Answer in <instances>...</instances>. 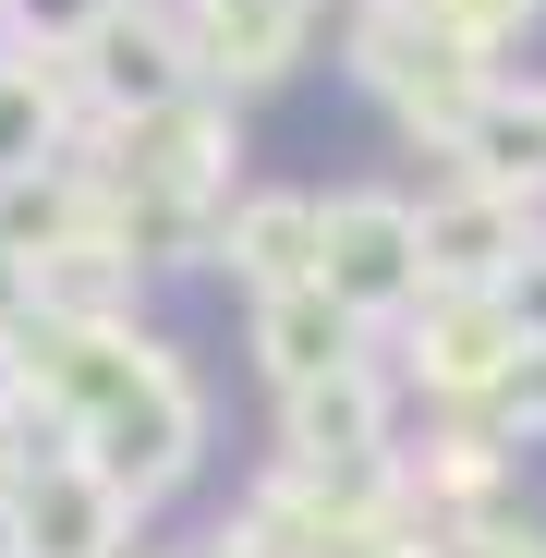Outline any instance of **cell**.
Returning <instances> with one entry per match:
<instances>
[{
    "instance_id": "cell-8",
    "label": "cell",
    "mask_w": 546,
    "mask_h": 558,
    "mask_svg": "<svg viewBox=\"0 0 546 558\" xmlns=\"http://www.w3.org/2000/svg\"><path fill=\"white\" fill-rule=\"evenodd\" d=\"M255 364H267V389H316L340 377V364H364V316L328 292V279H292V292H255Z\"/></svg>"
},
{
    "instance_id": "cell-3",
    "label": "cell",
    "mask_w": 546,
    "mask_h": 558,
    "mask_svg": "<svg viewBox=\"0 0 546 558\" xmlns=\"http://www.w3.org/2000/svg\"><path fill=\"white\" fill-rule=\"evenodd\" d=\"M522 364V316L498 292H425L413 304V377L437 401H498Z\"/></svg>"
},
{
    "instance_id": "cell-12",
    "label": "cell",
    "mask_w": 546,
    "mask_h": 558,
    "mask_svg": "<svg viewBox=\"0 0 546 558\" xmlns=\"http://www.w3.org/2000/svg\"><path fill=\"white\" fill-rule=\"evenodd\" d=\"M413 13H425L437 37H462V49H510V37L546 13V0H413Z\"/></svg>"
},
{
    "instance_id": "cell-11",
    "label": "cell",
    "mask_w": 546,
    "mask_h": 558,
    "mask_svg": "<svg viewBox=\"0 0 546 558\" xmlns=\"http://www.w3.org/2000/svg\"><path fill=\"white\" fill-rule=\"evenodd\" d=\"M49 122H61V98H49V73H37V61H0V182L49 158Z\"/></svg>"
},
{
    "instance_id": "cell-9",
    "label": "cell",
    "mask_w": 546,
    "mask_h": 558,
    "mask_svg": "<svg viewBox=\"0 0 546 558\" xmlns=\"http://www.w3.org/2000/svg\"><path fill=\"white\" fill-rule=\"evenodd\" d=\"M449 158H462V182H486V195H546V85H486V98L462 110V134H449Z\"/></svg>"
},
{
    "instance_id": "cell-1",
    "label": "cell",
    "mask_w": 546,
    "mask_h": 558,
    "mask_svg": "<svg viewBox=\"0 0 546 558\" xmlns=\"http://www.w3.org/2000/svg\"><path fill=\"white\" fill-rule=\"evenodd\" d=\"M316 279L377 328L425 304V207L401 195H316Z\"/></svg>"
},
{
    "instance_id": "cell-2",
    "label": "cell",
    "mask_w": 546,
    "mask_h": 558,
    "mask_svg": "<svg viewBox=\"0 0 546 558\" xmlns=\"http://www.w3.org/2000/svg\"><path fill=\"white\" fill-rule=\"evenodd\" d=\"M85 61V98H98L110 122H158V110H182L195 98V49H182V25L170 13H98V37L73 49Z\"/></svg>"
},
{
    "instance_id": "cell-13",
    "label": "cell",
    "mask_w": 546,
    "mask_h": 558,
    "mask_svg": "<svg viewBox=\"0 0 546 558\" xmlns=\"http://www.w3.org/2000/svg\"><path fill=\"white\" fill-rule=\"evenodd\" d=\"M98 13H110V0H13V25L49 37V49H85V37H98Z\"/></svg>"
},
{
    "instance_id": "cell-14",
    "label": "cell",
    "mask_w": 546,
    "mask_h": 558,
    "mask_svg": "<svg viewBox=\"0 0 546 558\" xmlns=\"http://www.w3.org/2000/svg\"><path fill=\"white\" fill-rule=\"evenodd\" d=\"M510 425H546V340H522V364H510Z\"/></svg>"
},
{
    "instance_id": "cell-10",
    "label": "cell",
    "mask_w": 546,
    "mask_h": 558,
    "mask_svg": "<svg viewBox=\"0 0 546 558\" xmlns=\"http://www.w3.org/2000/svg\"><path fill=\"white\" fill-rule=\"evenodd\" d=\"M219 255L243 292H292V279H316V195H243L219 219Z\"/></svg>"
},
{
    "instance_id": "cell-7",
    "label": "cell",
    "mask_w": 546,
    "mask_h": 558,
    "mask_svg": "<svg viewBox=\"0 0 546 558\" xmlns=\"http://www.w3.org/2000/svg\"><path fill=\"white\" fill-rule=\"evenodd\" d=\"M292 461L316 486H352V474H377V449H389V389H377V364H340V377L292 389Z\"/></svg>"
},
{
    "instance_id": "cell-5",
    "label": "cell",
    "mask_w": 546,
    "mask_h": 558,
    "mask_svg": "<svg viewBox=\"0 0 546 558\" xmlns=\"http://www.w3.org/2000/svg\"><path fill=\"white\" fill-rule=\"evenodd\" d=\"M304 25H316V0H195L182 49H195V85L255 98V85H280L304 61Z\"/></svg>"
},
{
    "instance_id": "cell-6",
    "label": "cell",
    "mask_w": 546,
    "mask_h": 558,
    "mask_svg": "<svg viewBox=\"0 0 546 558\" xmlns=\"http://www.w3.org/2000/svg\"><path fill=\"white\" fill-rule=\"evenodd\" d=\"M134 522V498L98 474V461H37L13 498V558H110Z\"/></svg>"
},
{
    "instance_id": "cell-4",
    "label": "cell",
    "mask_w": 546,
    "mask_h": 558,
    "mask_svg": "<svg viewBox=\"0 0 546 558\" xmlns=\"http://www.w3.org/2000/svg\"><path fill=\"white\" fill-rule=\"evenodd\" d=\"M522 255H534V207H522V195L462 182V195L425 207V292H510Z\"/></svg>"
}]
</instances>
